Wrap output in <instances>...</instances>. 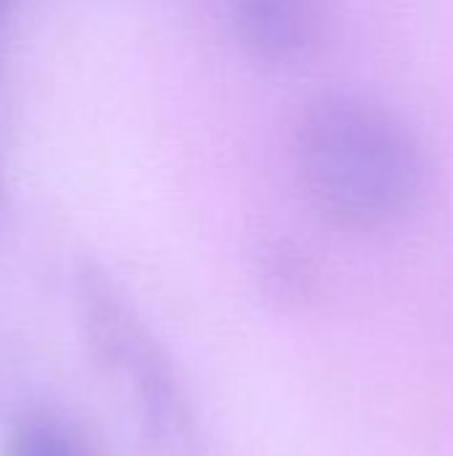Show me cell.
<instances>
[{"mask_svg":"<svg viewBox=\"0 0 453 456\" xmlns=\"http://www.w3.org/2000/svg\"><path fill=\"white\" fill-rule=\"evenodd\" d=\"M294 174L331 227L371 235L406 222L430 187V155L417 128L360 91L315 96L294 126Z\"/></svg>","mask_w":453,"mask_h":456,"instance_id":"1","label":"cell"},{"mask_svg":"<svg viewBox=\"0 0 453 456\" xmlns=\"http://www.w3.org/2000/svg\"><path fill=\"white\" fill-rule=\"evenodd\" d=\"M219 32L251 64L294 72L331 37V0H200Z\"/></svg>","mask_w":453,"mask_h":456,"instance_id":"2","label":"cell"},{"mask_svg":"<svg viewBox=\"0 0 453 456\" xmlns=\"http://www.w3.org/2000/svg\"><path fill=\"white\" fill-rule=\"evenodd\" d=\"M5 456H85L80 446L51 422H29L21 425L11 441Z\"/></svg>","mask_w":453,"mask_h":456,"instance_id":"3","label":"cell"},{"mask_svg":"<svg viewBox=\"0 0 453 456\" xmlns=\"http://www.w3.org/2000/svg\"><path fill=\"white\" fill-rule=\"evenodd\" d=\"M264 273H267V281L272 286H280L283 291H299L310 278V267L304 265L299 251L288 246H272L267 251Z\"/></svg>","mask_w":453,"mask_h":456,"instance_id":"4","label":"cell"},{"mask_svg":"<svg viewBox=\"0 0 453 456\" xmlns=\"http://www.w3.org/2000/svg\"><path fill=\"white\" fill-rule=\"evenodd\" d=\"M3 5H5V0H0V11H3Z\"/></svg>","mask_w":453,"mask_h":456,"instance_id":"5","label":"cell"}]
</instances>
